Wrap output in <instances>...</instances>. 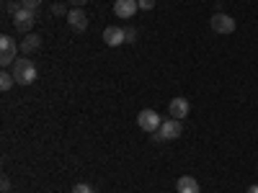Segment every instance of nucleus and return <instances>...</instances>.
<instances>
[{"label": "nucleus", "mask_w": 258, "mask_h": 193, "mask_svg": "<svg viewBox=\"0 0 258 193\" xmlns=\"http://www.w3.org/2000/svg\"><path fill=\"white\" fill-rule=\"evenodd\" d=\"M13 77L18 85H31L36 80V64L29 57H18L13 64Z\"/></svg>", "instance_id": "nucleus-1"}, {"label": "nucleus", "mask_w": 258, "mask_h": 193, "mask_svg": "<svg viewBox=\"0 0 258 193\" xmlns=\"http://www.w3.org/2000/svg\"><path fill=\"white\" fill-rule=\"evenodd\" d=\"M181 121L178 119H168V121H163L160 124V129L153 134V139H158V142H170V139H178L181 137Z\"/></svg>", "instance_id": "nucleus-2"}, {"label": "nucleus", "mask_w": 258, "mask_h": 193, "mask_svg": "<svg viewBox=\"0 0 258 193\" xmlns=\"http://www.w3.org/2000/svg\"><path fill=\"white\" fill-rule=\"evenodd\" d=\"M0 64H3V70L16 64V39L13 36H0Z\"/></svg>", "instance_id": "nucleus-3"}, {"label": "nucleus", "mask_w": 258, "mask_h": 193, "mask_svg": "<svg viewBox=\"0 0 258 193\" xmlns=\"http://www.w3.org/2000/svg\"><path fill=\"white\" fill-rule=\"evenodd\" d=\"M209 26H212V31H214V34L227 36V34H232V31H235V18H232V16H227V13H214V16H212V21H209Z\"/></svg>", "instance_id": "nucleus-4"}, {"label": "nucleus", "mask_w": 258, "mask_h": 193, "mask_svg": "<svg viewBox=\"0 0 258 193\" xmlns=\"http://www.w3.org/2000/svg\"><path fill=\"white\" fill-rule=\"evenodd\" d=\"M34 21H36V11L21 8V11L13 16V26H16V31H21V34H29V31L34 29Z\"/></svg>", "instance_id": "nucleus-5"}, {"label": "nucleus", "mask_w": 258, "mask_h": 193, "mask_svg": "<svg viewBox=\"0 0 258 193\" xmlns=\"http://www.w3.org/2000/svg\"><path fill=\"white\" fill-rule=\"evenodd\" d=\"M137 124H140V129L142 132H150V134H155L158 129H160V116L153 111V109H145V111H140V116H137Z\"/></svg>", "instance_id": "nucleus-6"}, {"label": "nucleus", "mask_w": 258, "mask_h": 193, "mask_svg": "<svg viewBox=\"0 0 258 193\" xmlns=\"http://www.w3.org/2000/svg\"><path fill=\"white\" fill-rule=\"evenodd\" d=\"M103 41L109 47H121L126 41V31L119 29V26H109V29H103Z\"/></svg>", "instance_id": "nucleus-7"}, {"label": "nucleus", "mask_w": 258, "mask_h": 193, "mask_svg": "<svg viewBox=\"0 0 258 193\" xmlns=\"http://www.w3.org/2000/svg\"><path fill=\"white\" fill-rule=\"evenodd\" d=\"M137 11H140L137 0H116L114 3V13L119 18H132V16H137Z\"/></svg>", "instance_id": "nucleus-8"}, {"label": "nucleus", "mask_w": 258, "mask_h": 193, "mask_svg": "<svg viewBox=\"0 0 258 193\" xmlns=\"http://www.w3.org/2000/svg\"><path fill=\"white\" fill-rule=\"evenodd\" d=\"M68 24H70L73 31H85L88 29V16L83 13V8H73L68 13Z\"/></svg>", "instance_id": "nucleus-9"}, {"label": "nucleus", "mask_w": 258, "mask_h": 193, "mask_svg": "<svg viewBox=\"0 0 258 193\" xmlns=\"http://www.w3.org/2000/svg\"><path fill=\"white\" fill-rule=\"evenodd\" d=\"M188 109H191V106H188L186 98H173V101H170V106H168L170 119H178V121L188 116Z\"/></svg>", "instance_id": "nucleus-10"}, {"label": "nucleus", "mask_w": 258, "mask_h": 193, "mask_svg": "<svg viewBox=\"0 0 258 193\" xmlns=\"http://www.w3.org/2000/svg\"><path fill=\"white\" fill-rule=\"evenodd\" d=\"M176 188H178V193H202L199 180L191 178V175H181V178L176 180Z\"/></svg>", "instance_id": "nucleus-11"}, {"label": "nucleus", "mask_w": 258, "mask_h": 193, "mask_svg": "<svg viewBox=\"0 0 258 193\" xmlns=\"http://www.w3.org/2000/svg\"><path fill=\"white\" fill-rule=\"evenodd\" d=\"M39 47H41V36H36V34H29L24 41H21V52H24V54H31Z\"/></svg>", "instance_id": "nucleus-12"}, {"label": "nucleus", "mask_w": 258, "mask_h": 193, "mask_svg": "<svg viewBox=\"0 0 258 193\" xmlns=\"http://www.w3.org/2000/svg\"><path fill=\"white\" fill-rule=\"evenodd\" d=\"M13 82H16L13 72H8V70H3V72H0V90H3V93H8V90L13 88Z\"/></svg>", "instance_id": "nucleus-13"}, {"label": "nucleus", "mask_w": 258, "mask_h": 193, "mask_svg": "<svg viewBox=\"0 0 258 193\" xmlns=\"http://www.w3.org/2000/svg\"><path fill=\"white\" fill-rule=\"evenodd\" d=\"M68 13L70 11H68V6H64V3H54L52 6V16H64V18H68Z\"/></svg>", "instance_id": "nucleus-14"}, {"label": "nucleus", "mask_w": 258, "mask_h": 193, "mask_svg": "<svg viewBox=\"0 0 258 193\" xmlns=\"http://www.w3.org/2000/svg\"><path fill=\"white\" fill-rule=\"evenodd\" d=\"M18 3L24 6V8H29V11H36L41 3H44V0H18Z\"/></svg>", "instance_id": "nucleus-15"}, {"label": "nucleus", "mask_w": 258, "mask_h": 193, "mask_svg": "<svg viewBox=\"0 0 258 193\" xmlns=\"http://www.w3.org/2000/svg\"><path fill=\"white\" fill-rule=\"evenodd\" d=\"M124 31H126V44H135V41H137V29H132V26H126Z\"/></svg>", "instance_id": "nucleus-16"}, {"label": "nucleus", "mask_w": 258, "mask_h": 193, "mask_svg": "<svg viewBox=\"0 0 258 193\" xmlns=\"http://www.w3.org/2000/svg\"><path fill=\"white\" fill-rule=\"evenodd\" d=\"M137 6H140V11H153L155 0H137Z\"/></svg>", "instance_id": "nucleus-17"}, {"label": "nucleus", "mask_w": 258, "mask_h": 193, "mask_svg": "<svg viewBox=\"0 0 258 193\" xmlns=\"http://www.w3.org/2000/svg\"><path fill=\"white\" fill-rule=\"evenodd\" d=\"M73 193H93V188H91L88 183H78V185L73 188Z\"/></svg>", "instance_id": "nucleus-18"}, {"label": "nucleus", "mask_w": 258, "mask_h": 193, "mask_svg": "<svg viewBox=\"0 0 258 193\" xmlns=\"http://www.w3.org/2000/svg\"><path fill=\"white\" fill-rule=\"evenodd\" d=\"M0 188H3V193H8V190H11V180H8V175L0 178Z\"/></svg>", "instance_id": "nucleus-19"}, {"label": "nucleus", "mask_w": 258, "mask_h": 193, "mask_svg": "<svg viewBox=\"0 0 258 193\" xmlns=\"http://www.w3.org/2000/svg\"><path fill=\"white\" fill-rule=\"evenodd\" d=\"M68 3H73V6H75V8H83V6H85V3H88V0H68Z\"/></svg>", "instance_id": "nucleus-20"}, {"label": "nucleus", "mask_w": 258, "mask_h": 193, "mask_svg": "<svg viewBox=\"0 0 258 193\" xmlns=\"http://www.w3.org/2000/svg\"><path fill=\"white\" fill-rule=\"evenodd\" d=\"M248 193H258V183H253V185L248 188Z\"/></svg>", "instance_id": "nucleus-21"}]
</instances>
